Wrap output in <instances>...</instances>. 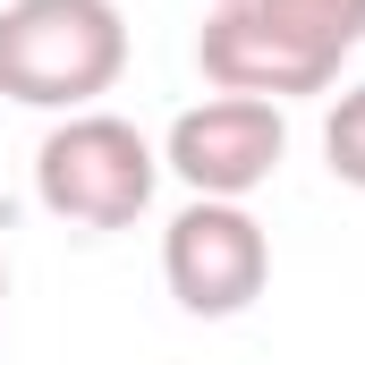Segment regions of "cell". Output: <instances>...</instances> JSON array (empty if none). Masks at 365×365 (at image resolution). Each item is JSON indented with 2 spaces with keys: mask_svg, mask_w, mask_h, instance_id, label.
Wrapping results in <instances>:
<instances>
[{
  "mask_svg": "<svg viewBox=\"0 0 365 365\" xmlns=\"http://www.w3.org/2000/svg\"><path fill=\"white\" fill-rule=\"evenodd\" d=\"M128 77L119 0H0V93L26 110H93Z\"/></svg>",
  "mask_w": 365,
  "mask_h": 365,
  "instance_id": "6da1fadb",
  "label": "cell"
},
{
  "mask_svg": "<svg viewBox=\"0 0 365 365\" xmlns=\"http://www.w3.org/2000/svg\"><path fill=\"white\" fill-rule=\"evenodd\" d=\"M153 187H162V153L119 110H68L34 145V195L68 230H128V221H145Z\"/></svg>",
  "mask_w": 365,
  "mask_h": 365,
  "instance_id": "7a4b0ae2",
  "label": "cell"
},
{
  "mask_svg": "<svg viewBox=\"0 0 365 365\" xmlns=\"http://www.w3.org/2000/svg\"><path fill=\"white\" fill-rule=\"evenodd\" d=\"M162 280L187 314L221 323V314H247L272 280V238L247 204H221V195H195L187 212H170L162 230Z\"/></svg>",
  "mask_w": 365,
  "mask_h": 365,
  "instance_id": "3957f363",
  "label": "cell"
},
{
  "mask_svg": "<svg viewBox=\"0 0 365 365\" xmlns=\"http://www.w3.org/2000/svg\"><path fill=\"white\" fill-rule=\"evenodd\" d=\"M280 153H289V119L280 102H255V93H212L179 110L162 136V170H179L195 195H221V204H247L280 170Z\"/></svg>",
  "mask_w": 365,
  "mask_h": 365,
  "instance_id": "277c9868",
  "label": "cell"
},
{
  "mask_svg": "<svg viewBox=\"0 0 365 365\" xmlns=\"http://www.w3.org/2000/svg\"><path fill=\"white\" fill-rule=\"evenodd\" d=\"M195 60H204V77H212L221 93H255V102H297V93H323V86H331V68H314L306 51H289L272 26H255L238 0L204 17Z\"/></svg>",
  "mask_w": 365,
  "mask_h": 365,
  "instance_id": "5b68a950",
  "label": "cell"
},
{
  "mask_svg": "<svg viewBox=\"0 0 365 365\" xmlns=\"http://www.w3.org/2000/svg\"><path fill=\"white\" fill-rule=\"evenodd\" d=\"M255 26H272L289 51H306L314 68L340 77V60L365 43V0H238Z\"/></svg>",
  "mask_w": 365,
  "mask_h": 365,
  "instance_id": "8992f818",
  "label": "cell"
},
{
  "mask_svg": "<svg viewBox=\"0 0 365 365\" xmlns=\"http://www.w3.org/2000/svg\"><path fill=\"white\" fill-rule=\"evenodd\" d=\"M323 153H331V179L365 187V86H349L340 110L323 119Z\"/></svg>",
  "mask_w": 365,
  "mask_h": 365,
  "instance_id": "52a82bcc",
  "label": "cell"
},
{
  "mask_svg": "<svg viewBox=\"0 0 365 365\" xmlns=\"http://www.w3.org/2000/svg\"><path fill=\"white\" fill-rule=\"evenodd\" d=\"M0 306H9V264H0Z\"/></svg>",
  "mask_w": 365,
  "mask_h": 365,
  "instance_id": "ba28073f",
  "label": "cell"
},
{
  "mask_svg": "<svg viewBox=\"0 0 365 365\" xmlns=\"http://www.w3.org/2000/svg\"><path fill=\"white\" fill-rule=\"evenodd\" d=\"M212 9H230V0H212Z\"/></svg>",
  "mask_w": 365,
  "mask_h": 365,
  "instance_id": "9c48e42d",
  "label": "cell"
}]
</instances>
